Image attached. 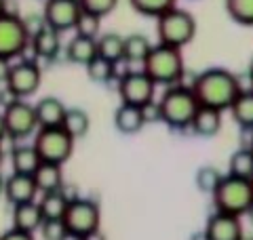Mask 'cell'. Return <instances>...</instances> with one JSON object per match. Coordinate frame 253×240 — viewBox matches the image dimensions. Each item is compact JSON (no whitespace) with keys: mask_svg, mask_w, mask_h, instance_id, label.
Here are the masks:
<instances>
[{"mask_svg":"<svg viewBox=\"0 0 253 240\" xmlns=\"http://www.w3.org/2000/svg\"><path fill=\"white\" fill-rule=\"evenodd\" d=\"M66 110L68 108L63 106L61 99H57V97H42L34 106L38 129H44V126H61V120H63Z\"/></svg>","mask_w":253,"mask_h":240,"instance_id":"d6986e66","label":"cell"},{"mask_svg":"<svg viewBox=\"0 0 253 240\" xmlns=\"http://www.w3.org/2000/svg\"><path fill=\"white\" fill-rule=\"evenodd\" d=\"M141 66H144L141 70L152 78L154 84H163V86L179 84L186 74L181 49H175V46H169V44H161V42L150 49V53L146 55Z\"/></svg>","mask_w":253,"mask_h":240,"instance_id":"3957f363","label":"cell"},{"mask_svg":"<svg viewBox=\"0 0 253 240\" xmlns=\"http://www.w3.org/2000/svg\"><path fill=\"white\" fill-rule=\"evenodd\" d=\"M41 234L44 240H66L68 228L63 223V219H44L41 226Z\"/></svg>","mask_w":253,"mask_h":240,"instance_id":"e575fe53","label":"cell"},{"mask_svg":"<svg viewBox=\"0 0 253 240\" xmlns=\"http://www.w3.org/2000/svg\"><path fill=\"white\" fill-rule=\"evenodd\" d=\"M150 49L152 44L144 34H129L123 38V59L126 63H144Z\"/></svg>","mask_w":253,"mask_h":240,"instance_id":"d4e9b609","label":"cell"},{"mask_svg":"<svg viewBox=\"0 0 253 240\" xmlns=\"http://www.w3.org/2000/svg\"><path fill=\"white\" fill-rule=\"evenodd\" d=\"M0 162H2V148H0Z\"/></svg>","mask_w":253,"mask_h":240,"instance_id":"c3c4849f","label":"cell"},{"mask_svg":"<svg viewBox=\"0 0 253 240\" xmlns=\"http://www.w3.org/2000/svg\"><path fill=\"white\" fill-rule=\"evenodd\" d=\"M203 232L207 236V240H245L241 217L219 213V211H215L207 219V226H205Z\"/></svg>","mask_w":253,"mask_h":240,"instance_id":"4fadbf2b","label":"cell"},{"mask_svg":"<svg viewBox=\"0 0 253 240\" xmlns=\"http://www.w3.org/2000/svg\"><path fill=\"white\" fill-rule=\"evenodd\" d=\"M251 183H253V179H251Z\"/></svg>","mask_w":253,"mask_h":240,"instance_id":"681fc988","label":"cell"},{"mask_svg":"<svg viewBox=\"0 0 253 240\" xmlns=\"http://www.w3.org/2000/svg\"><path fill=\"white\" fill-rule=\"evenodd\" d=\"M34 150L38 152L42 162L61 164L68 162L74 152V139L61 126H44L34 133Z\"/></svg>","mask_w":253,"mask_h":240,"instance_id":"8992f818","label":"cell"},{"mask_svg":"<svg viewBox=\"0 0 253 240\" xmlns=\"http://www.w3.org/2000/svg\"><path fill=\"white\" fill-rule=\"evenodd\" d=\"M11 59H6V57H0V82H4L6 76H9V72H11Z\"/></svg>","mask_w":253,"mask_h":240,"instance_id":"f35d334b","label":"cell"},{"mask_svg":"<svg viewBox=\"0 0 253 240\" xmlns=\"http://www.w3.org/2000/svg\"><path fill=\"white\" fill-rule=\"evenodd\" d=\"M199 106L215 108L224 112L230 108V103L239 95V82H236V74L224 68H209L201 72L199 76L190 82Z\"/></svg>","mask_w":253,"mask_h":240,"instance_id":"6da1fadb","label":"cell"},{"mask_svg":"<svg viewBox=\"0 0 253 240\" xmlns=\"http://www.w3.org/2000/svg\"><path fill=\"white\" fill-rule=\"evenodd\" d=\"M211 196L215 211L243 217L253 202V183L241 177H232V175H224L217 188L211 192Z\"/></svg>","mask_w":253,"mask_h":240,"instance_id":"277c9868","label":"cell"},{"mask_svg":"<svg viewBox=\"0 0 253 240\" xmlns=\"http://www.w3.org/2000/svg\"><path fill=\"white\" fill-rule=\"evenodd\" d=\"M190 129L199 137H213L221 129V112L215 108L199 106L192 116V122H190Z\"/></svg>","mask_w":253,"mask_h":240,"instance_id":"e0dca14e","label":"cell"},{"mask_svg":"<svg viewBox=\"0 0 253 240\" xmlns=\"http://www.w3.org/2000/svg\"><path fill=\"white\" fill-rule=\"evenodd\" d=\"M2 120H4L6 137L13 141H23L38 131L34 106L28 103L26 99H13L6 103L2 112Z\"/></svg>","mask_w":253,"mask_h":240,"instance_id":"ba28073f","label":"cell"},{"mask_svg":"<svg viewBox=\"0 0 253 240\" xmlns=\"http://www.w3.org/2000/svg\"><path fill=\"white\" fill-rule=\"evenodd\" d=\"M81 11L97 15V17H106L118 6V0H78Z\"/></svg>","mask_w":253,"mask_h":240,"instance_id":"836d02e7","label":"cell"},{"mask_svg":"<svg viewBox=\"0 0 253 240\" xmlns=\"http://www.w3.org/2000/svg\"><path fill=\"white\" fill-rule=\"evenodd\" d=\"M158 112H161V122H165L173 131H184L192 122V116L199 101H196L194 93L186 84H171L163 97L156 101Z\"/></svg>","mask_w":253,"mask_h":240,"instance_id":"7a4b0ae2","label":"cell"},{"mask_svg":"<svg viewBox=\"0 0 253 240\" xmlns=\"http://www.w3.org/2000/svg\"><path fill=\"white\" fill-rule=\"evenodd\" d=\"M228 175L247 179V181L253 179V154H251L249 148L236 150L230 156V162H228Z\"/></svg>","mask_w":253,"mask_h":240,"instance_id":"484cf974","label":"cell"},{"mask_svg":"<svg viewBox=\"0 0 253 240\" xmlns=\"http://www.w3.org/2000/svg\"><path fill=\"white\" fill-rule=\"evenodd\" d=\"M156 84L152 82L144 70H129L123 76H118V95H121V103H129V106H146V103L154 101Z\"/></svg>","mask_w":253,"mask_h":240,"instance_id":"30bf717a","label":"cell"},{"mask_svg":"<svg viewBox=\"0 0 253 240\" xmlns=\"http://www.w3.org/2000/svg\"><path fill=\"white\" fill-rule=\"evenodd\" d=\"M249 150H251V154H253V141L249 143Z\"/></svg>","mask_w":253,"mask_h":240,"instance_id":"7dc6e473","label":"cell"},{"mask_svg":"<svg viewBox=\"0 0 253 240\" xmlns=\"http://www.w3.org/2000/svg\"><path fill=\"white\" fill-rule=\"evenodd\" d=\"M247 74L253 78V57H251V61H249V68H247Z\"/></svg>","mask_w":253,"mask_h":240,"instance_id":"ee69618b","label":"cell"},{"mask_svg":"<svg viewBox=\"0 0 253 240\" xmlns=\"http://www.w3.org/2000/svg\"><path fill=\"white\" fill-rule=\"evenodd\" d=\"M42 221H44V217H42V211H41V206H38L36 200L13 204V228L15 230L34 234V232L41 230Z\"/></svg>","mask_w":253,"mask_h":240,"instance_id":"9a60e30c","label":"cell"},{"mask_svg":"<svg viewBox=\"0 0 253 240\" xmlns=\"http://www.w3.org/2000/svg\"><path fill=\"white\" fill-rule=\"evenodd\" d=\"M141 114H144L146 124L152 122V120H161V112H158L156 101H150V103H146V106H141Z\"/></svg>","mask_w":253,"mask_h":240,"instance_id":"8d00e7d4","label":"cell"},{"mask_svg":"<svg viewBox=\"0 0 253 240\" xmlns=\"http://www.w3.org/2000/svg\"><path fill=\"white\" fill-rule=\"evenodd\" d=\"M245 215H247V217H249V221L253 223V202L249 204V209H247V213H245Z\"/></svg>","mask_w":253,"mask_h":240,"instance_id":"7bdbcfd3","label":"cell"},{"mask_svg":"<svg viewBox=\"0 0 253 240\" xmlns=\"http://www.w3.org/2000/svg\"><path fill=\"white\" fill-rule=\"evenodd\" d=\"M114 126L118 133L123 135H135L146 126L144 114L141 108L137 106H129V103H121L114 112Z\"/></svg>","mask_w":253,"mask_h":240,"instance_id":"ac0fdd59","label":"cell"},{"mask_svg":"<svg viewBox=\"0 0 253 240\" xmlns=\"http://www.w3.org/2000/svg\"><path fill=\"white\" fill-rule=\"evenodd\" d=\"M81 240H106V236L101 234V230H95V232H91V234L81 236Z\"/></svg>","mask_w":253,"mask_h":240,"instance_id":"ab89813d","label":"cell"},{"mask_svg":"<svg viewBox=\"0 0 253 240\" xmlns=\"http://www.w3.org/2000/svg\"><path fill=\"white\" fill-rule=\"evenodd\" d=\"M84 68H86L89 80H93V82H97V84H108L110 80L116 78V63L99 57V55H95Z\"/></svg>","mask_w":253,"mask_h":240,"instance_id":"f1b7e54d","label":"cell"},{"mask_svg":"<svg viewBox=\"0 0 253 240\" xmlns=\"http://www.w3.org/2000/svg\"><path fill=\"white\" fill-rule=\"evenodd\" d=\"M2 192H4V179H2V175H0V196H2Z\"/></svg>","mask_w":253,"mask_h":240,"instance_id":"bcb514c9","label":"cell"},{"mask_svg":"<svg viewBox=\"0 0 253 240\" xmlns=\"http://www.w3.org/2000/svg\"><path fill=\"white\" fill-rule=\"evenodd\" d=\"M190 240H207V236H205V232H196V234H192Z\"/></svg>","mask_w":253,"mask_h":240,"instance_id":"b9f144b4","label":"cell"},{"mask_svg":"<svg viewBox=\"0 0 253 240\" xmlns=\"http://www.w3.org/2000/svg\"><path fill=\"white\" fill-rule=\"evenodd\" d=\"M41 82H42L41 66L32 59H21L11 66L4 86L13 95V99H28L41 89Z\"/></svg>","mask_w":253,"mask_h":240,"instance_id":"9c48e42d","label":"cell"},{"mask_svg":"<svg viewBox=\"0 0 253 240\" xmlns=\"http://www.w3.org/2000/svg\"><path fill=\"white\" fill-rule=\"evenodd\" d=\"M74 32H76L78 36L97 38L99 32H101V17L81 11V15H78V19H76V23H74Z\"/></svg>","mask_w":253,"mask_h":240,"instance_id":"d6a6232c","label":"cell"},{"mask_svg":"<svg viewBox=\"0 0 253 240\" xmlns=\"http://www.w3.org/2000/svg\"><path fill=\"white\" fill-rule=\"evenodd\" d=\"M63 223L68 228V234L72 236H86L91 232L99 230L101 223V211L97 202L89 198H76L68 202V209L63 213Z\"/></svg>","mask_w":253,"mask_h":240,"instance_id":"52a82bcc","label":"cell"},{"mask_svg":"<svg viewBox=\"0 0 253 240\" xmlns=\"http://www.w3.org/2000/svg\"><path fill=\"white\" fill-rule=\"evenodd\" d=\"M30 46V36L19 15L15 13H0V57L13 59Z\"/></svg>","mask_w":253,"mask_h":240,"instance_id":"8fae6325","label":"cell"},{"mask_svg":"<svg viewBox=\"0 0 253 240\" xmlns=\"http://www.w3.org/2000/svg\"><path fill=\"white\" fill-rule=\"evenodd\" d=\"M38 206H41L44 219H63V213L68 209V200L59 190L44 192L42 198L38 200Z\"/></svg>","mask_w":253,"mask_h":240,"instance_id":"83f0119b","label":"cell"},{"mask_svg":"<svg viewBox=\"0 0 253 240\" xmlns=\"http://www.w3.org/2000/svg\"><path fill=\"white\" fill-rule=\"evenodd\" d=\"M131 9L144 15V17H158V15H163L165 11L173 9V6L177 4V0H129Z\"/></svg>","mask_w":253,"mask_h":240,"instance_id":"4dcf8cb0","label":"cell"},{"mask_svg":"<svg viewBox=\"0 0 253 240\" xmlns=\"http://www.w3.org/2000/svg\"><path fill=\"white\" fill-rule=\"evenodd\" d=\"M23 21V28H26V32H28V36L32 38L36 34V32H41L46 23H44V19H42V15H30V17H26V19H21Z\"/></svg>","mask_w":253,"mask_h":240,"instance_id":"d590c367","label":"cell"},{"mask_svg":"<svg viewBox=\"0 0 253 240\" xmlns=\"http://www.w3.org/2000/svg\"><path fill=\"white\" fill-rule=\"evenodd\" d=\"M97 55L112 63L123 61V36L116 32L97 36Z\"/></svg>","mask_w":253,"mask_h":240,"instance_id":"4316f807","label":"cell"},{"mask_svg":"<svg viewBox=\"0 0 253 240\" xmlns=\"http://www.w3.org/2000/svg\"><path fill=\"white\" fill-rule=\"evenodd\" d=\"M0 240H34V234H28V232H21V230H6L4 234H0Z\"/></svg>","mask_w":253,"mask_h":240,"instance_id":"74e56055","label":"cell"},{"mask_svg":"<svg viewBox=\"0 0 253 240\" xmlns=\"http://www.w3.org/2000/svg\"><path fill=\"white\" fill-rule=\"evenodd\" d=\"M89 126H91V118L84 110H81V108H68L66 110L63 120H61V129L66 131L74 141L83 139L84 135L89 133Z\"/></svg>","mask_w":253,"mask_h":240,"instance_id":"cb8c5ba5","label":"cell"},{"mask_svg":"<svg viewBox=\"0 0 253 240\" xmlns=\"http://www.w3.org/2000/svg\"><path fill=\"white\" fill-rule=\"evenodd\" d=\"M95 55H97V38H86L76 34L66 46L68 61L76 63V66H86Z\"/></svg>","mask_w":253,"mask_h":240,"instance_id":"44dd1931","label":"cell"},{"mask_svg":"<svg viewBox=\"0 0 253 240\" xmlns=\"http://www.w3.org/2000/svg\"><path fill=\"white\" fill-rule=\"evenodd\" d=\"M6 11V0H0V13Z\"/></svg>","mask_w":253,"mask_h":240,"instance_id":"f6af8a7d","label":"cell"},{"mask_svg":"<svg viewBox=\"0 0 253 240\" xmlns=\"http://www.w3.org/2000/svg\"><path fill=\"white\" fill-rule=\"evenodd\" d=\"M2 196L6 198L9 204H21V202H30V200H36L38 190L36 183L32 179V175H19L13 173L4 179V192Z\"/></svg>","mask_w":253,"mask_h":240,"instance_id":"5bb4252c","label":"cell"},{"mask_svg":"<svg viewBox=\"0 0 253 240\" xmlns=\"http://www.w3.org/2000/svg\"><path fill=\"white\" fill-rule=\"evenodd\" d=\"M32 179L36 183V190L44 194V192H57L63 186V171L61 164L53 162H41L38 169L32 173Z\"/></svg>","mask_w":253,"mask_h":240,"instance_id":"ffe728a7","label":"cell"},{"mask_svg":"<svg viewBox=\"0 0 253 240\" xmlns=\"http://www.w3.org/2000/svg\"><path fill=\"white\" fill-rule=\"evenodd\" d=\"M228 110L232 114V120L243 131H253V91L239 93Z\"/></svg>","mask_w":253,"mask_h":240,"instance_id":"603a6c76","label":"cell"},{"mask_svg":"<svg viewBox=\"0 0 253 240\" xmlns=\"http://www.w3.org/2000/svg\"><path fill=\"white\" fill-rule=\"evenodd\" d=\"M221 177H224V175H221V171L217 169V166L205 164L196 171V188H199L201 192H205V194H211V192L217 188Z\"/></svg>","mask_w":253,"mask_h":240,"instance_id":"1f68e13d","label":"cell"},{"mask_svg":"<svg viewBox=\"0 0 253 240\" xmlns=\"http://www.w3.org/2000/svg\"><path fill=\"white\" fill-rule=\"evenodd\" d=\"M156 32L161 44L184 49L196 36V19L192 13L173 6V9L165 11L163 15L156 17Z\"/></svg>","mask_w":253,"mask_h":240,"instance_id":"5b68a950","label":"cell"},{"mask_svg":"<svg viewBox=\"0 0 253 240\" xmlns=\"http://www.w3.org/2000/svg\"><path fill=\"white\" fill-rule=\"evenodd\" d=\"M42 160L38 156V152L34 150V146H15L11 150V166H13V173H19V175H32L38 164Z\"/></svg>","mask_w":253,"mask_h":240,"instance_id":"7402d4cb","label":"cell"},{"mask_svg":"<svg viewBox=\"0 0 253 240\" xmlns=\"http://www.w3.org/2000/svg\"><path fill=\"white\" fill-rule=\"evenodd\" d=\"M81 15V4L78 0H46L42 19L55 32H68L74 30V23Z\"/></svg>","mask_w":253,"mask_h":240,"instance_id":"7c38bea8","label":"cell"},{"mask_svg":"<svg viewBox=\"0 0 253 240\" xmlns=\"http://www.w3.org/2000/svg\"><path fill=\"white\" fill-rule=\"evenodd\" d=\"M6 137V129H4V120H2V114H0V143H2V139Z\"/></svg>","mask_w":253,"mask_h":240,"instance_id":"60d3db41","label":"cell"},{"mask_svg":"<svg viewBox=\"0 0 253 240\" xmlns=\"http://www.w3.org/2000/svg\"><path fill=\"white\" fill-rule=\"evenodd\" d=\"M30 46H32V51H34L36 57L51 61V59L57 57L59 51H61V36H59V32L44 26L41 32H36V34L30 38Z\"/></svg>","mask_w":253,"mask_h":240,"instance_id":"2e32d148","label":"cell"},{"mask_svg":"<svg viewBox=\"0 0 253 240\" xmlns=\"http://www.w3.org/2000/svg\"><path fill=\"white\" fill-rule=\"evenodd\" d=\"M224 4L232 21L253 28V0H224Z\"/></svg>","mask_w":253,"mask_h":240,"instance_id":"f546056e","label":"cell"}]
</instances>
